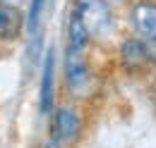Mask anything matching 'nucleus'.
<instances>
[{
	"label": "nucleus",
	"instance_id": "1",
	"mask_svg": "<svg viewBox=\"0 0 156 148\" xmlns=\"http://www.w3.org/2000/svg\"><path fill=\"white\" fill-rule=\"evenodd\" d=\"M62 81L65 91L72 100H89L96 93V72L89 60V53H79L65 48V65H62Z\"/></svg>",
	"mask_w": 156,
	"mask_h": 148
},
{
	"label": "nucleus",
	"instance_id": "2",
	"mask_svg": "<svg viewBox=\"0 0 156 148\" xmlns=\"http://www.w3.org/2000/svg\"><path fill=\"white\" fill-rule=\"evenodd\" d=\"M84 129V117L75 103H62L51 115V131H48V143L55 148H70L77 143Z\"/></svg>",
	"mask_w": 156,
	"mask_h": 148
},
{
	"label": "nucleus",
	"instance_id": "3",
	"mask_svg": "<svg viewBox=\"0 0 156 148\" xmlns=\"http://www.w3.org/2000/svg\"><path fill=\"white\" fill-rule=\"evenodd\" d=\"M48 0H29L27 7V69H34L36 62L43 60V29H46Z\"/></svg>",
	"mask_w": 156,
	"mask_h": 148
},
{
	"label": "nucleus",
	"instance_id": "4",
	"mask_svg": "<svg viewBox=\"0 0 156 148\" xmlns=\"http://www.w3.org/2000/svg\"><path fill=\"white\" fill-rule=\"evenodd\" d=\"M130 29L149 50L151 65L156 67V0H137L130 7Z\"/></svg>",
	"mask_w": 156,
	"mask_h": 148
},
{
	"label": "nucleus",
	"instance_id": "5",
	"mask_svg": "<svg viewBox=\"0 0 156 148\" xmlns=\"http://www.w3.org/2000/svg\"><path fill=\"white\" fill-rule=\"evenodd\" d=\"M55 84H58V50L53 45L46 48L43 60H41V89H39V112L51 119L55 112Z\"/></svg>",
	"mask_w": 156,
	"mask_h": 148
},
{
	"label": "nucleus",
	"instance_id": "6",
	"mask_svg": "<svg viewBox=\"0 0 156 148\" xmlns=\"http://www.w3.org/2000/svg\"><path fill=\"white\" fill-rule=\"evenodd\" d=\"M118 57H120V67L125 72H144L147 67H154L147 45L137 36H132V34L120 38V43H118Z\"/></svg>",
	"mask_w": 156,
	"mask_h": 148
},
{
	"label": "nucleus",
	"instance_id": "7",
	"mask_svg": "<svg viewBox=\"0 0 156 148\" xmlns=\"http://www.w3.org/2000/svg\"><path fill=\"white\" fill-rule=\"evenodd\" d=\"M27 31V15L15 2H0V43H17Z\"/></svg>",
	"mask_w": 156,
	"mask_h": 148
}]
</instances>
